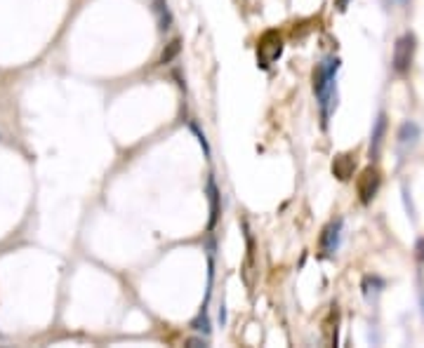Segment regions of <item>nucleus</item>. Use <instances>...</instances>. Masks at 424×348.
<instances>
[{
    "instance_id": "obj_1",
    "label": "nucleus",
    "mask_w": 424,
    "mask_h": 348,
    "mask_svg": "<svg viewBox=\"0 0 424 348\" xmlns=\"http://www.w3.org/2000/svg\"><path fill=\"white\" fill-rule=\"evenodd\" d=\"M337 71H339V59L326 57L321 64H316L313 76H311L313 95H316V99H318L323 127H328L330 115H333L335 106H337Z\"/></svg>"
},
{
    "instance_id": "obj_2",
    "label": "nucleus",
    "mask_w": 424,
    "mask_h": 348,
    "mask_svg": "<svg viewBox=\"0 0 424 348\" xmlns=\"http://www.w3.org/2000/svg\"><path fill=\"white\" fill-rule=\"evenodd\" d=\"M415 49H417V38L412 33H403V36L396 40L394 45V54H392V69L399 76L408 73L412 59H415Z\"/></svg>"
},
{
    "instance_id": "obj_3",
    "label": "nucleus",
    "mask_w": 424,
    "mask_h": 348,
    "mask_svg": "<svg viewBox=\"0 0 424 348\" xmlns=\"http://www.w3.org/2000/svg\"><path fill=\"white\" fill-rule=\"evenodd\" d=\"M280 54H283V38L278 36V31H267L257 40V64L269 69L274 62H278Z\"/></svg>"
},
{
    "instance_id": "obj_4",
    "label": "nucleus",
    "mask_w": 424,
    "mask_h": 348,
    "mask_svg": "<svg viewBox=\"0 0 424 348\" xmlns=\"http://www.w3.org/2000/svg\"><path fill=\"white\" fill-rule=\"evenodd\" d=\"M342 229H344V222L339 217L333 219V222L323 229L321 240H318L323 257H333V254L339 250V245H342Z\"/></svg>"
},
{
    "instance_id": "obj_5",
    "label": "nucleus",
    "mask_w": 424,
    "mask_h": 348,
    "mask_svg": "<svg viewBox=\"0 0 424 348\" xmlns=\"http://www.w3.org/2000/svg\"><path fill=\"white\" fill-rule=\"evenodd\" d=\"M379 184H382V179H379V172L375 167L363 170V174L359 176V196H361L363 205H370L372 198H375L379 191Z\"/></svg>"
},
{
    "instance_id": "obj_6",
    "label": "nucleus",
    "mask_w": 424,
    "mask_h": 348,
    "mask_svg": "<svg viewBox=\"0 0 424 348\" xmlns=\"http://www.w3.org/2000/svg\"><path fill=\"white\" fill-rule=\"evenodd\" d=\"M208 202H210V222H208V229H214L219 222V212H222V191H219L217 181L212 176H208Z\"/></svg>"
},
{
    "instance_id": "obj_7",
    "label": "nucleus",
    "mask_w": 424,
    "mask_h": 348,
    "mask_svg": "<svg viewBox=\"0 0 424 348\" xmlns=\"http://www.w3.org/2000/svg\"><path fill=\"white\" fill-rule=\"evenodd\" d=\"M356 170V156L354 153H342L333 160V174L337 176L339 181H349L354 176Z\"/></svg>"
},
{
    "instance_id": "obj_8",
    "label": "nucleus",
    "mask_w": 424,
    "mask_h": 348,
    "mask_svg": "<svg viewBox=\"0 0 424 348\" xmlns=\"http://www.w3.org/2000/svg\"><path fill=\"white\" fill-rule=\"evenodd\" d=\"M384 135H387V115L379 113L377 115V123L372 127V135H370V160H377L379 151H382V143H384Z\"/></svg>"
},
{
    "instance_id": "obj_9",
    "label": "nucleus",
    "mask_w": 424,
    "mask_h": 348,
    "mask_svg": "<svg viewBox=\"0 0 424 348\" xmlns=\"http://www.w3.org/2000/svg\"><path fill=\"white\" fill-rule=\"evenodd\" d=\"M151 8H153V14H156V21H158V31L172 29V12H170V8H168V0H153Z\"/></svg>"
},
{
    "instance_id": "obj_10",
    "label": "nucleus",
    "mask_w": 424,
    "mask_h": 348,
    "mask_svg": "<svg viewBox=\"0 0 424 348\" xmlns=\"http://www.w3.org/2000/svg\"><path fill=\"white\" fill-rule=\"evenodd\" d=\"M417 139H420V125L412 123V120H405L399 130V146L401 148H408V146H415Z\"/></svg>"
},
{
    "instance_id": "obj_11",
    "label": "nucleus",
    "mask_w": 424,
    "mask_h": 348,
    "mask_svg": "<svg viewBox=\"0 0 424 348\" xmlns=\"http://www.w3.org/2000/svg\"><path fill=\"white\" fill-rule=\"evenodd\" d=\"M181 52V40L179 38H175L172 43H168V45H165V49H163V54H161V66H165V64H172L175 59H177V54Z\"/></svg>"
},
{
    "instance_id": "obj_12",
    "label": "nucleus",
    "mask_w": 424,
    "mask_h": 348,
    "mask_svg": "<svg viewBox=\"0 0 424 348\" xmlns=\"http://www.w3.org/2000/svg\"><path fill=\"white\" fill-rule=\"evenodd\" d=\"M191 327H194L196 332L210 334V320H208V311H205V308H201V313H198L196 320L191 323Z\"/></svg>"
},
{
    "instance_id": "obj_13",
    "label": "nucleus",
    "mask_w": 424,
    "mask_h": 348,
    "mask_svg": "<svg viewBox=\"0 0 424 348\" xmlns=\"http://www.w3.org/2000/svg\"><path fill=\"white\" fill-rule=\"evenodd\" d=\"M191 132H194V135L198 137V143L203 146V153H205V158H210V143H208L205 135L201 132V127H198L196 123H191Z\"/></svg>"
},
{
    "instance_id": "obj_14",
    "label": "nucleus",
    "mask_w": 424,
    "mask_h": 348,
    "mask_svg": "<svg viewBox=\"0 0 424 348\" xmlns=\"http://www.w3.org/2000/svg\"><path fill=\"white\" fill-rule=\"evenodd\" d=\"M349 3H351V0H335V8H337L339 12H344V10L349 8Z\"/></svg>"
},
{
    "instance_id": "obj_15",
    "label": "nucleus",
    "mask_w": 424,
    "mask_h": 348,
    "mask_svg": "<svg viewBox=\"0 0 424 348\" xmlns=\"http://www.w3.org/2000/svg\"><path fill=\"white\" fill-rule=\"evenodd\" d=\"M417 259H420V262H424V237L420 242H417Z\"/></svg>"
},
{
    "instance_id": "obj_16",
    "label": "nucleus",
    "mask_w": 424,
    "mask_h": 348,
    "mask_svg": "<svg viewBox=\"0 0 424 348\" xmlns=\"http://www.w3.org/2000/svg\"><path fill=\"white\" fill-rule=\"evenodd\" d=\"M186 346H205V339H189Z\"/></svg>"
},
{
    "instance_id": "obj_17",
    "label": "nucleus",
    "mask_w": 424,
    "mask_h": 348,
    "mask_svg": "<svg viewBox=\"0 0 424 348\" xmlns=\"http://www.w3.org/2000/svg\"><path fill=\"white\" fill-rule=\"evenodd\" d=\"M422 313H424V292H422Z\"/></svg>"
}]
</instances>
